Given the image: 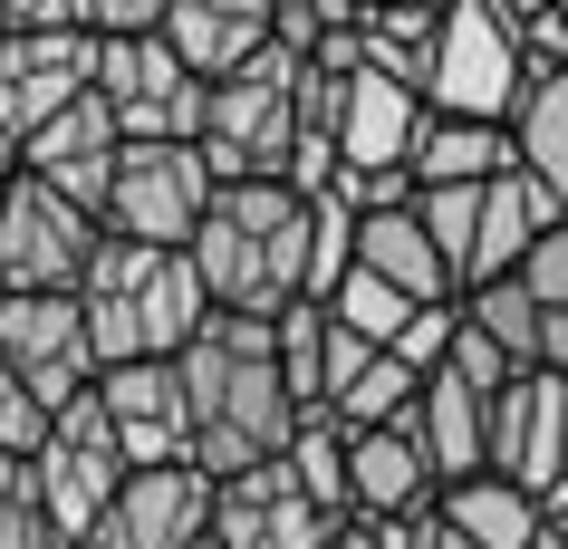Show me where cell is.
<instances>
[{"instance_id": "1", "label": "cell", "mask_w": 568, "mask_h": 549, "mask_svg": "<svg viewBox=\"0 0 568 549\" xmlns=\"http://www.w3.org/2000/svg\"><path fill=\"white\" fill-rule=\"evenodd\" d=\"M174 366H183V405H193V462L212 482L290 462L308 415L280 376V318H212Z\"/></svg>"}, {"instance_id": "2", "label": "cell", "mask_w": 568, "mask_h": 549, "mask_svg": "<svg viewBox=\"0 0 568 549\" xmlns=\"http://www.w3.org/2000/svg\"><path fill=\"white\" fill-rule=\"evenodd\" d=\"M193 271L222 318H290L318 271V203L290 183H222L203 242H193Z\"/></svg>"}, {"instance_id": "3", "label": "cell", "mask_w": 568, "mask_h": 549, "mask_svg": "<svg viewBox=\"0 0 568 549\" xmlns=\"http://www.w3.org/2000/svg\"><path fill=\"white\" fill-rule=\"evenodd\" d=\"M88 337L106 366H135V357H183L193 337L222 318L193 271V251H145V242H106L88 271Z\"/></svg>"}, {"instance_id": "4", "label": "cell", "mask_w": 568, "mask_h": 549, "mask_svg": "<svg viewBox=\"0 0 568 549\" xmlns=\"http://www.w3.org/2000/svg\"><path fill=\"white\" fill-rule=\"evenodd\" d=\"M300 78H308V59L261 49L241 78L212 88V125H203L212 183H290V154H300Z\"/></svg>"}, {"instance_id": "5", "label": "cell", "mask_w": 568, "mask_h": 549, "mask_svg": "<svg viewBox=\"0 0 568 549\" xmlns=\"http://www.w3.org/2000/svg\"><path fill=\"white\" fill-rule=\"evenodd\" d=\"M530 96V59H520V30L501 20V0H463L444 10V59H434V88L424 106L463 125H510Z\"/></svg>"}, {"instance_id": "6", "label": "cell", "mask_w": 568, "mask_h": 549, "mask_svg": "<svg viewBox=\"0 0 568 549\" xmlns=\"http://www.w3.org/2000/svg\"><path fill=\"white\" fill-rule=\"evenodd\" d=\"M212 203H222V183H212L203 145H125L116 154V203H106V242L193 251Z\"/></svg>"}, {"instance_id": "7", "label": "cell", "mask_w": 568, "mask_h": 549, "mask_svg": "<svg viewBox=\"0 0 568 549\" xmlns=\"http://www.w3.org/2000/svg\"><path fill=\"white\" fill-rule=\"evenodd\" d=\"M97 251H106V222L78 213L49 174H20V193L0 203V279H10V299L20 289H88Z\"/></svg>"}, {"instance_id": "8", "label": "cell", "mask_w": 568, "mask_h": 549, "mask_svg": "<svg viewBox=\"0 0 568 549\" xmlns=\"http://www.w3.org/2000/svg\"><path fill=\"white\" fill-rule=\"evenodd\" d=\"M135 482V462H125V434L106 405H68L59 434H49V454H39V501H49V520L68 530V549L97 540V520L116 511V491Z\"/></svg>"}, {"instance_id": "9", "label": "cell", "mask_w": 568, "mask_h": 549, "mask_svg": "<svg viewBox=\"0 0 568 549\" xmlns=\"http://www.w3.org/2000/svg\"><path fill=\"white\" fill-rule=\"evenodd\" d=\"M0 357L39 386L49 415L88 405L97 376H106V357H97V337H88V299H78V289H20V299L0 308Z\"/></svg>"}, {"instance_id": "10", "label": "cell", "mask_w": 568, "mask_h": 549, "mask_svg": "<svg viewBox=\"0 0 568 549\" xmlns=\"http://www.w3.org/2000/svg\"><path fill=\"white\" fill-rule=\"evenodd\" d=\"M97 96V30H10L0 49V135L30 154L49 125Z\"/></svg>"}, {"instance_id": "11", "label": "cell", "mask_w": 568, "mask_h": 549, "mask_svg": "<svg viewBox=\"0 0 568 549\" xmlns=\"http://www.w3.org/2000/svg\"><path fill=\"white\" fill-rule=\"evenodd\" d=\"M212 511H222V482L203 462H164V472H135L116 491V511L97 520L88 549H203Z\"/></svg>"}, {"instance_id": "12", "label": "cell", "mask_w": 568, "mask_h": 549, "mask_svg": "<svg viewBox=\"0 0 568 549\" xmlns=\"http://www.w3.org/2000/svg\"><path fill=\"white\" fill-rule=\"evenodd\" d=\"M491 472L520 491H549L568 482V376H510L501 396H491Z\"/></svg>"}, {"instance_id": "13", "label": "cell", "mask_w": 568, "mask_h": 549, "mask_svg": "<svg viewBox=\"0 0 568 549\" xmlns=\"http://www.w3.org/2000/svg\"><path fill=\"white\" fill-rule=\"evenodd\" d=\"M97 405L116 415L125 462L135 472H164V462H193V405H183V366L174 357H135L97 376Z\"/></svg>"}, {"instance_id": "14", "label": "cell", "mask_w": 568, "mask_h": 549, "mask_svg": "<svg viewBox=\"0 0 568 549\" xmlns=\"http://www.w3.org/2000/svg\"><path fill=\"white\" fill-rule=\"evenodd\" d=\"M337 530H347V520L318 511L290 462L222 482V511H212V540H222V549H337Z\"/></svg>"}, {"instance_id": "15", "label": "cell", "mask_w": 568, "mask_h": 549, "mask_svg": "<svg viewBox=\"0 0 568 549\" xmlns=\"http://www.w3.org/2000/svg\"><path fill=\"white\" fill-rule=\"evenodd\" d=\"M347 482H357V520H415V511H444V472L424 454L415 425H386V434H347Z\"/></svg>"}, {"instance_id": "16", "label": "cell", "mask_w": 568, "mask_h": 549, "mask_svg": "<svg viewBox=\"0 0 568 549\" xmlns=\"http://www.w3.org/2000/svg\"><path fill=\"white\" fill-rule=\"evenodd\" d=\"M164 39H174V59L193 68L203 88H222V78H241L261 49H280V20H270V0H174Z\"/></svg>"}, {"instance_id": "17", "label": "cell", "mask_w": 568, "mask_h": 549, "mask_svg": "<svg viewBox=\"0 0 568 549\" xmlns=\"http://www.w3.org/2000/svg\"><path fill=\"white\" fill-rule=\"evenodd\" d=\"M559 193H549V183L539 174H520V164H510L501 183H491V193H481V251H473V289H491V279H520L530 271V251L549 242V232H559ZM473 289H463V299H473Z\"/></svg>"}, {"instance_id": "18", "label": "cell", "mask_w": 568, "mask_h": 549, "mask_svg": "<svg viewBox=\"0 0 568 549\" xmlns=\"http://www.w3.org/2000/svg\"><path fill=\"white\" fill-rule=\"evenodd\" d=\"M424 125H434V106L415 88L357 68V88H347V174H415Z\"/></svg>"}, {"instance_id": "19", "label": "cell", "mask_w": 568, "mask_h": 549, "mask_svg": "<svg viewBox=\"0 0 568 549\" xmlns=\"http://www.w3.org/2000/svg\"><path fill=\"white\" fill-rule=\"evenodd\" d=\"M415 434H424V454H434V472H444V491H463V482H481V472H491V396H481V386H463L453 366L424 386Z\"/></svg>"}, {"instance_id": "20", "label": "cell", "mask_w": 568, "mask_h": 549, "mask_svg": "<svg viewBox=\"0 0 568 549\" xmlns=\"http://www.w3.org/2000/svg\"><path fill=\"white\" fill-rule=\"evenodd\" d=\"M444 520H453L473 549H539V540H549V501L520 491V482H501V472L444 491Z\"/></svg>"}, {"instance_id": "21", "label": "cell", "mask_w": 568, "mask_h": 549, "mask_svg": "<svg viewBox=\"0 0 568 549\" xmlns=\"http://www.w3.org/2000/svg\"><path fill=\"white\" fill-rule=\"evenodd\" d=\"M510 164H520V145H510V125H463V116H434L415 145V183L424 193H453V183H501Z\"/></svg>"}, {"instance_id": "22", "label": "cell", "mask_w": 568, "mask_h": 549, "mask_svg": "<svg viewBox=\"0 0 568 549\" xmlns=\"http://www.w3.org/2000/svg\"><path fill=\"white\" fill-rule=\"evenodd\" d=\"M510 145H520V174H539L559 193V213H568V68L530 78L520 116H510Z\"/></svg>"}, {"instance_id": "23", "label": "cell", "mask_w": 568, "mask_h": 549, "mask_svg": "<svg viewBox=\"0 0 568 549\" xmlns=\"http://www.w3.org/2000/svg\"><path fill=\"white\" fill-rule=\"evenodd\" d=\"M366 68L376 78H395V88H434V59H444V20L434 10H366Z\"/></svg>"}, {"instance_id": "24", "label": "cell", "mask_w": 568, "mask_h": 549, "mask_svg": "<svg viewBox=\"0 0 568 549\" xmlns=\"http://www.w3.org/2000/svg\"><path fill=\"white\" fill-rule=\"evenodd\" d=\"M463 318H473V328L491 337V347H501L520 376H539V337H549V308H539L520 279H491V289H473V299H463Z\"/></svg>"}, {"instance_id": "25", "label": "cell", "mask_w": 568, "mask_h": 549, "mask_svg": "<svg viewBox=\"0 0 568 549\" xmlns=\"http://www.w3.org/2000/svg\"><path fill=\"white\" fill-rule=\"evenodd\" d=\"M290 472H300V491H308L328 520H357V482H347V425H337V415H308V425H300Z\"/></svg>"}, {"instance_id": "26", "label": "cell", "mask_w": 568, "mask_h": 549, "mask_svg": "<svg viewBox=\"0 0 568 549\" xmlns=\"http://www.w3.org/2000/svg\"><path fill=\"white\" fill-rule=\"evenodd\" d=\"M280 376H290L300 415H328V308L318 299H300L280 318Z\"/></svg>"}, {"instance_id": "27", "label": "cell", "mask_w": 568, "mask_h": 549, "mask_svg": "<svg viewBox=\"0 0 568 549\" xmlns=\"http://www.w3.org/2000/svg\"><path fill=\"white\" fill-rule=\"evenodd\" d=\"M328 308H337V318H347V328H357V337H376L386 357H395V337H405V328H415V318H424V308L405 299L395 279H376V271H357V279H347V289H337Z\"/></svg>"}, {"instance_id": "28", "label": "cell", "mask_w": 568, "mask_h": 549, "mask_svg": "<svg viewBox=\"0 0 568 549\" xmlns=\"http://www.w3.org/2000/svg\"><path fill=\"white\" fill-rule=\"evenodd\" d=\"M270 20H280V49H290V59H318L328 39L366 30L357 0H270Z\"/></svg>"}, {"instance_id": "29", "label": "cell", "mask_w": 568, "mask_h": 549, "mask_svg": "<svg viewBox=\"0 0 568 549\" xmlns=\"http://www.w3.org/2000/svg\"><path fill=\"white\" fill-rule=\"evenodd\" d=\"M49 434H59V415L39 405V386H30V376H20V366L0 357V454L39 462V454H49Z\"/></svg>"}, {"instance_id": "30", "label": "cell", "mask_w": 568, "mask_h": 549, "mask_svg": "<svg viewBox=\"0 0 568 549\" xmlns=\"http://www.w3.org/2000/svg\"><path fill=\"white\" fill-rule=\"evenodd\" d=\"M453 337H463V299H453V308H424L415 328L395 337V357L415 366V376H444V366H453Z\"/></svg>"}, {"instance_id": "31", "label": "cell", "mask_w": 568, "mask_h": 549, "mask_svg": "<svg viewBox=\"0 0 568 549\" xmlns=\"http://www.w3.org/2000/svg\"><path fill=\"white\" fill-rule=\"evenodd\" d=\"M376 357H386V347H376V337H357V328L328 308V405H337V396H357L366 376H376Z\"/></svg>"}, {"instance_id": "32", "label": "cell", "mask_w": 568, "mask_h": 549, "mask_svg": "<svg viewBox=\"0 0 568 549\" xmlns=\"http://www.w3.org/2000/svg\"><path fill=\"white\" fill-rule=\"evenodd\" d=\"M453 376H463V386H481V396H501V386L520 376V366H510L501 347H491V337H481L473 318H463V337H453Z\"/></svg>"}, {"instance_id": "33", "label": "cell", "mask_w": 568, "mask_h": 549, "mask_svg": "<svg viewBox=\"0 0 568 549\" xmlns=\"http://www.w3.org/2000/svg\"><path fill=\"white\" fill-rule=\"evenodd\" d=\"M520 289H530L539 308H568V222L549 232V242L530 251V271H520Z\"/></svg>"}, {"instance_id": "34", "label": "cell", "mask_w": 568, "mask_h": 549, "mask_svg": "<svg viewBox=\"0 0 568 549\" xmlns=\"http://www.w3.org/2000/svg\"><path fill=\"white\" fill-rule=\"evenodd\" d=\"M539 366H549V376H568V308H549V337H539Z\"/></svg>"}, {"instance_id": "35", "label": "cell", "mask_w": 568, "mask_h": 549, "mask_svg": "<svg viewBox=\"0 0 568 549\" xmlns=\"http://www.w3.org/2000/svg\"><path fill=\"white\" fill-rule=\"evenodd\" d=\"M501 20L510 30H539V20H559V0H501Z\"/></svg>"}, {"instance_id": "36", "label": "cell", "mask_w": 568, "mask_h": 549, "mask_svg": "<svg viewBox=\"0 0 568 549\" xmlns=\"http://www.w3.org/2000/svg\"><path fill=\"white\" fill-rule=\"evenodd\" d=\"M20 174H30V154H20V145H10V135H0V203L20 193Z\"/></svg>"}, {"instance_id": "37", "label": "cell", "mask_w": 568, "mask_h": 549, "mask_svg": "<svg viewBox=\"0 0 568 549\" xmlns=\"http://www.w3.org/2000/svg\"><path fill=\"white\" fill-rule=\"evenodd\" d=\"M337 549H386V530H376V520H347V530H337Z\"/></svg>"}, {"instance_id": "38", "label": "cell", "mask_w": 568, "mask_h": 549, "mask_svg": "<svg viewBox=\"0 0 568 549\" xmlns=\"http://www.w3.org/2000/svg\"><path fill=\"white\" fill-rule=\"evenodd\" d=\"M424 549H473V540H463V530H453V520L434 511V540H424Z\"/></svg>"}, {"instance_id": "39", "label": "cell", "mask_w": 568, "mask_h": 549, "mask_svg": "<svg viewBox=\"0 0 568 549\" xmlns=\"http://www.w3.org/2000/svg\"><path fill=\"white\" fill-rule=\"evenodd\" d=\"M386 10H434V20H444V10H463V0H386Z\"/></svg>"}, {"instance_id": "40", "label": "cell", "mask_w": 568, "mask_h": 549, "mask_svg": "<svg viewBox=\"0 0 568 549\" xmlns=\"http://www.w3.org/2000/svg\"><path fill=\"white\" fill-rule=\"evenodd\" d=\"M20 472H30V462H20V454H0V491H10V482H20Z\"/></svg>"}, {"instance_id": "41", "label": "cell", "mask_w": 568, "mask_h": 549, "mask_svg": "<svg viewBox=\"0 0 568 549\" xmlns=\"http://www.w3.org/2000/svg\"><path fill=\"white\" fill-rule=\"evenodd\" d=\"M539 549H568V540H559V530H549V540H539Z\"/></svg>"}, {"instance_id": "42", "label": "cell", "mask_w": 568, "mask_h": 549, "mask_svg": "<svg viewBox=\"0 0 568 549\" xmlns=\"http://www.w3.org/2000/svg\"><path fill=\"white\" fill-rule=\"evenodd\" d=\"M357 10H386V0H357Z\"/></svg>"}, {"instance_id": "43", "label": "cell", "mask_w": 568, "mask_h": 549, "mask_svg": "<svg viewBox=\"0 0 568 549\" xmlns=\"http://www.w3.org/2000/svg\"><path fill=\"white\" fill-rule=\"evenodd\" d=\"M0 308H10V279H0Z\"/></svg>"}, {"instance_id": "44", "label": "cell", "mask_w": 568, "mask_h": 549, "mask_svg": "<svg viewBox=\"0 0 568 549\" xmlns=\"http://www.w3.org/2000/svg\"><path fill=\"white\" fill-rule=\"evenodd\" d=\"M0 49H10V20H0Z\"/></svg>"}, {"instance_id": "45", "label": "cell", "mask_w": 568, "mask_h": 549, "mask_svg": "<svg viewBox=\"0 0 568 549\" xmlns=\"http://www.w3.org/2000/svg\"><path fill=\"white\" fill-rule=\"evenodd\" d=\"M559 30H568V0H559Z\"/></svg>"}, {"instance_id": "46", "label": "cell", "mask_w": 568, "mask_h": 549, "mask_svg": "<svg viewBox=\"0 0 568 549\" xmlns=\"http://www.w3.org/2000/svg\"><path fill=\"white\" fill-rule=\"evenodd\" d=\"M203 549H222V540H203Z\"/></svg>"}]
</instances>
